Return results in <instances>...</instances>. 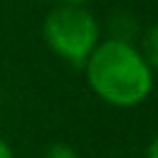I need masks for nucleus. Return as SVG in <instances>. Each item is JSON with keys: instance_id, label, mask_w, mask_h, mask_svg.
Returning a JSON list of instances; mask_svg holds the SVG:
<instances>
[{"instance_id": "nucleus-1", "label": "nucleus", "mask_w": 158, "mask_h": 158, "mask_svg": "<svg viewBox=\"0 0 158 158\" xmlns=\"http://www.w3.org/2000/svg\"><path fill=\"white\" fill-rule=\"evenodd\" d=\"M81 69L86 74L89 89L104 104L116 109L141 106L153 91L156 72L148 67L136 42L114 37L99 40Z\"/></svg>"}, {"instance_id": "nucleus-2", "label": "nucleus", "mask_w": 158, "mask_h": 158, "mask_svg": "<svg viewBox=\"0 0 158 158\" xmlns=\"http://www.w3.org/2000/svg\"><path fill=\"white\" fill-rule=\"evenodd\" d=\"M42 37L52 54H57L74 69H81L101 40V27L94 12L86 10V5L57 2L44 15Z\"/></svg>"}, {"instance_id": "nucleus-3", "label": "nucleus", "mask_w": 158, "mask_h": 158, "mask_svg": "<svg viewBox=\"0 0 158 158\" xmlns=\"http://www.w3.org/2000/svg\"><path fill=\"white\" fill-rule=\"evenodd\" d=\"M136 30H138L136 20H133L131 15H126V12H118V15H114V17L109 20V37H114V40L133 42Z\"/></svg>"}, {"instance_id": "nucleus-4", "label": "nucleus", "mask_w": 158, "mask_h": 158, "mask_svg": "<svg viewBox=\"0 0 158 158\" xmlns=\"http://www.w3.org/2000/svg\"><path fill=\"white\" fill-rule=\"evenodd\" d=\"M141 54L146 57L148 67L153 72H158V22L151 25L143 32V37H141Z\"/></svg>"}, {"instance_id": "nucleus-5", "label": "nucleus", "mask_w": 158, "mask_h": 158, "mask_svg": "<svg viewBox=\"0 0 158 158\" xmlns=\"http://www.w3.org/2000/svg\"><path fill=\"white\" fill-rule=\"evenodd\" d=\"M42 158H79V153L74 151V146H69L64 141H57V143H49L44 148Z\"/></svg>"}, {"instance_id": "nucleus-6", "label": "nucleus", "mask_w": 158, "mask_h": 158, "mask_svg": "<svg viewBox=\"0 0 158 158\" xmlns=\"http://www.w3.org/2000/svg\"><path fill=\"white\" fill-rule=\"evenodd\" d=\"M146 158H158V133L151 138V143L146 146Z\"/></svg>"}, {"instance_id": "nucleus-7", "label": "nucleus", "mask_w": 158, "mask_h": 158, "mask_svg": "<svg viewBox=\"0 0 158 158\" xmlns=\"http://www.w3.org/2000/svg\"><path fill=\"white\" fill-rule=\"evenodd\" d=\"M0 158H15V153H12V146H10L5 138H0Z\"/></svg>"}, {"instance_id": "nucleus-8", "label": "nucleus", "mask_w": 158, "mask_h": 158, "mask_svg": "<svg viewBox=\"0 0 158 158\" xmlns=\"http://www.w3.org/2000/svg\"><path fill=\"white\" fill-rule=\"evenodd\" d=\"M57 2H64V5H86L91 0H57Z\"/></svg>"}, {"instance_id": "nucleus-9", "label": "nucleus", "mask_w": 158, "mask_h": 158, "mask_svg": "<svg viewBox=\"0 0 158 158\" xmlns=\"http://www.w3.org/2000/svg\"><path fill=\"white\" fill-rule=\"evenodd\" d=\"M0 109H2V94H0Z\"/></svg>"}]
</instances>
